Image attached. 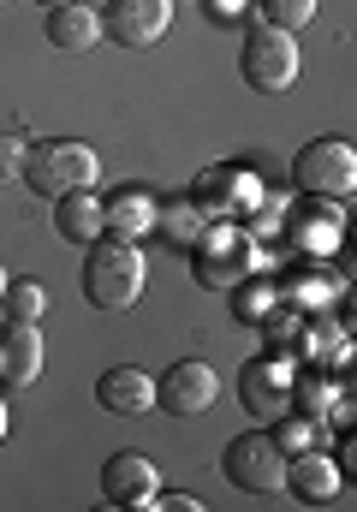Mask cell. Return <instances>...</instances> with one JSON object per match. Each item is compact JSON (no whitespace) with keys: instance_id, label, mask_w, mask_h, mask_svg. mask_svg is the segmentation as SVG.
<instances>
[{"instance_id":"10","label":"cell","mask_w":357,"mask_h":512,"mask_svg":"<svg viewBox=\"0 0 357 512\" xmlns=\"http://www.w3.org/2000/svg\"><path fill=\"white\" fill-rule=\"evenodd\" d=\"M102 12V36L114 48H155L173 30V0H108Z\"/></svg>"},{"instance_id":"30","label":"cell","mask_w":357,"mask_h":512,"mask_svg":"<svg viewBox=\"0 0 357 512\" xmlns=\"http://www.w3.org/2000/svg\"><path fill=\"white\" fill-rule=\"evenodd\" d=\"M0 6H12V0H0Z\"/></svg>"},{"instance_id":"19","label":"cell","mask_w":357,"mask_h":512,"mask_svg":"<svg viewBox=\"0 0 357 512\" xmlns=\"http://www.w3.org/2000/svg\"><path fill=\"white\" fill-rule=\"evenodd\" d=\"M203 227H209V221L197 215L191 197H167V203H155V227H149V233L167 239V245H185V251H191V239H197Z\"/></svg>"},{"instance_id":"21","label":"cell","mask_w":357,"mask_h":512,"mask_svg":"<svg viewBox=\"0 0 357 512\" xmlns=\"http://www.w3.org/2000/svg\"><path fill=\"white\" fill-rule=\"evenodd\" d=\"M322 417H304V411H280L274 417V447L292 459V453H310V447H322Z\"/></svg>"},{"instance_id":"3","label":"cell","mask_w":357,"mask_h":512,"mask_svg":"<svg viewBox=\"0 0 357 512\" xmlns=\"http://www.w3.org/2000/svg\"><path fill=\"white\" fill-rule=\"evenodd\" d=\"M304 72V54H298V36L292 30H274V24H250L244 30V48H238V78L256 90V96H286Z\"/></svg>"},{"instance_id":"11","label":"cell","mask_w":357,"mask_h":512,"mask_svg":"<svg viewBox=\"0 0 357 512\" xmlns=\"http://www.w3.org/2000/svg\"><path fill=\"white\" fill-rule=\"evenodd\" d=\"M155 489H161V471H155V459H143V453H114V459L102 465V501H108V507L149 512Z\"/></svg>"},{"instance_id":"27","label":"cell","mask_w":357,"mask_h":512,"mask_svg":"<svg viewBox=\"0 0 357 512\" xmlns=\"http://www.w3.org/2000/svg\"><path fill=\"white\" fill-rule=\"evenodd\" d=\"M6 429H12V423H6V399H0V441H6Z\"/></svg>"},{"instance_id":"15","label":"cell","mask_w":357,"mask_h":512,"mask_svg":"<svg viewBox=\"0 0 357 512\" xmlns=\"http://www.w3.org/2000/svg\"><path fill=\"white\" fill-rule=\"evenodd\" d=\"M42 30H48V42H54L60 54H90V48L102 42V12H96L90 0H66V6H48Z\"/></svg>"},{"instance_id":"8","label":"cell","mask_w":357,"mask_h":512,"mask_svg":"<svg viewBox=\"0 0 357 512\" xmlns=\"http://www.w3.org/2000/svg\"><path fill=\"white\" fill-rule=\"evenodd\" d=\"M292 382H298V370H292L280 352L244 358V370H238V405H244L256 423H274L280 411H292Z\"/></svg>"},{"instance_id":"29","label":"cell","mask_w":357,"mask_h":512,"mask_svg":"<svg viewBox=\"0 0 357 512\" xmlns=\"http://www.w3.org/2000/svg\"><path fill=\"white\" fill-rule=\"evenodd\" d=\"M0 292H6V268H0Z\"/></svg>"},{"instance_id":"16","label":"cell","mask_w":357,"mask_h":512,"mask_svg":"<svg viewBox=\"0 0 357 512\" xmlns=\"http://www.w3.org/2000/svg\"><path fill=\"white\" fill-rule=\"evenodd\" d=\"M36 376H42V334H36V322H6L0 328V382L30 387Z\"/></svg>"},{"instance_id":"13","label":"cell","mask_w":357,"mask_h":512,"mask_svg":"<svg viewBox=\"0 0 357 512\" xmlns=\"http://www.w3.org/2000/svg\"><path fill=\"white\" fill-rule=\"evenodd\" d=\"M340 239H346V215H340V203H328V197H304V209H292V245L304 256H334L340 251Z\"/></svg>"},{"instance_id":"23","label":"cell","mask_w":357,"mask_h":512,"mask_svg":"<svg viewBox=\"0 0 357 512\" xmlns=\"http://www.w3.org/2000/svg\"><path fill=\"white\" fill-rule=\"evenodd\" d=\"M316 18V0H262V24H274V30H304Z\"/></svg>"},{"instance_id":"2","label":"cell","mask_w":357,"mask_h":512,"mask_svg":"<svg viewBox=\"0 0 357 512\" xmlns=\"http://www.w3.org/2000/svg\"><path fill=\"white\" fill-rule=\"evenodd\" d=\"M96 173H102V161H96V149L90 143H78V137H48V143H30L24 149V167H18V179H24V191H36V197H66V191H90L96 185Z\"/></svg>"},{"instance_id":"4","label":"cell","mask_w":357,"mask_h":512,"mask_svg":"<svg viewBox=\"0 0 357 512\" xmlns=\"http://www.w3.org/2000/svg\"><path fill=\"white\" fill-rule=\"evenodd\" d=\"M292 185L304 197H328V203H352L357 191V149L346 137H310L292 155Z\"/></svg>"},{"instance_id":"20","label":"cell","mask_w":357,"mask_h":512,"mask_svg":"<svg viewBox=\"0 0 357 512\" xmlns=\"http://www.w3.org/2000/svg\"><path fill=\"white\" fill-rule=\"evenodd\" d=\"M42 310H48V286L36 274L6 280V292H0V316L6 322H42Z\"/></svg>"},{"instance_id":"24","label":"cell","mask_w":357,"mask_h":512,"mask_svg":"<svg viewBox=\"0 0 357 512\" xmlns=\"http://www.w3.org/2000/svg\"><path fill=\"white\" fill-rule=\"evenodd\" d=\"M24 149H30V137H18V131H0V185H6V179H18V167H24Z\"/></svg>"},{"instance_id":"22","label":"cell","mask_w":357,"mask_h":512,"mask_svg":"<svg viewBox=\"0 0 357 512\" xmlns=\"http://www.w3.org/2000/svg\"><path fill=\"white\" fill-rule=\"evenodd\" d=\"M274 304H280V286L274 280H250V274L233 280V316L238 322H262Z\"/></svg>"},{"instance_id":"25","label":"cell","mask_w":357,"mask_h":512,"mask_svg":"<svg viewBox=\"0 0 357 512\" xmlns=\"http://www.w3.org/2000/svg\"><path fill=\"white\" fill-rule=\"evenodd\" d=\"M203 501L197 495H179V489H155V501H149V512H197Z\"/></svg>"},{"instance_id":"7","label":"cell","mask_w":357,"mask_h":512,"mask_svg":"<svg viewBox=\"0 0 357 512\" xmlns=\"http://www.w3.org/2000/svg\"><path fill=\"white\" fill-rule=\"evenodd\" d=\"M250 268H256V245H250V233H238L233 221H215V227H203L191 239V274L203 286H233Z\"/></svg>"},{"instance_id":"9","label":"cell","mask_w":357,"mask_h":512,"mask_svg":"<svg viewBox=\"0 0 357 512\" xmlns=\"http://www.w3.org/2000/svg\"><path fill=\"white\" fill-rule=\"evenodd\" d=\"M215 399H221V376L203 358H179L155 376V411L167 417H203Z\"/></svg>"},{"instance_id":"28","label":"cell","mask_w":357,"mask_h":512,"mask_svg":"<svg viewBox=\"0 0 357 512\" xmlns=\"http://www.w3.org/2000/svg\"><path fill=\"white\" fill-rule=\"evenodd\" d=\"M36 6H42V12H48V6H66V0H36Z\"/></svg>"},{"instance_id":"6","label":"cell","mask_w":357,"mask_h":512,"mask_svg":"<svg viewBox=\"0 0 357 512\" xmlns=\"http://www.w3.org/2000/svg\"><path fill=\"white\" fill-rule=\"evenodd\" d=\"M262 197H268L262 173H256V167H238V161L197 173V185H191V203H197L203 221H238V215H256Z\"/></svg>"},{"instance_id":"5","label":"cell","mask_w":357,"mask_h":512,"mask_svg":"<svg viewBox=\"0 0 357 512\" xmlns=\"http://www.w3.org/2000/svg\"><path fill=\"white\" fill-rule=\"evenodd\" d=\"M221 477L233 483L238 495H280V483H286V453L274 447L268 429H244V435L227 441V453H221Z\"/></svg>"},{"instance_id":"1","label":"cell","mask_w":357,"mask_h":512,"mask_svg":"<svg viewBox=\"0 0 357 512\" xmlns=\"http://www.w3.org/2000/svg\"><path fill=\"white\" fill-rule=\"evenodd\" d=\"M84 298L96 310H131L143 298V251L137 239H90L84 245Z\"/></svg>"},{"instance_id":"14","label":"cell","mask_w":357,"mask_h":512,"mask_svg":"<svg viewBox=\"0 0 357 512\" xmlns=\"http://www.w3.org/2000/svg\"><path fill=\"white\" fill-rule=\"evenodd\" d=\"M96 405L114 411V417H149V411H155V376L137 370V364H114V370L96 382Z\"/></svg>"},{"instance_id":"12","label":"cell","mask_w":357,"mask_h":512,"mask_svg":"<svg viewBox=\"0 0 357 512\" xmlns=\"http://www.w3.org/2000/svg\"><path fill=\"white\" fill-rule=\"evenodd\" d=\"M280 489L298 495V501H310V507H328V501H340L346 477H340V459H328L322 447H310V453H292L286 459V483Z\"/></svg>"},{"instance_id":"17","label":"cell","mask_w":357,"mask_h":512,"mask_svg":"<svg viewBox=\"0 0 357 512\" xmlns=\"http://www.w3.org/2000/svg\"><path fill=\"white\" fill-rule=\"evenodd\" d=\"M54 239H60V245H90V239H102V197H96V191H66V197H54Z\"/></svg>"},{"instance_id":"18","label":"cell","mask_w":357,"mask_h":512,"mask_svg":"<svg viewBox=\"0 0 357 512\" xmlns=\"http://www.w3.org/2000/svg\"><path fill=\"white\" fill-rule=\"evenodd\" d=\"M155 227V197L143 191V185H119L114 197L102 203V233H114V239H143Z\"/></svg>"},{"instance_id":"26","label":"cell","mask_w":357,"mask_h":512,"mask_svg":"<svg viewBox=\"0 0 357 512\" xmlns=\"http://www.w3.org/2000/svg\"><path fill=\"white\" fill-rule=\"evenodd\" d=\"M203 6H209L215 24H238V18H244V0H203Z\"/></svg>"}]
</instances>
